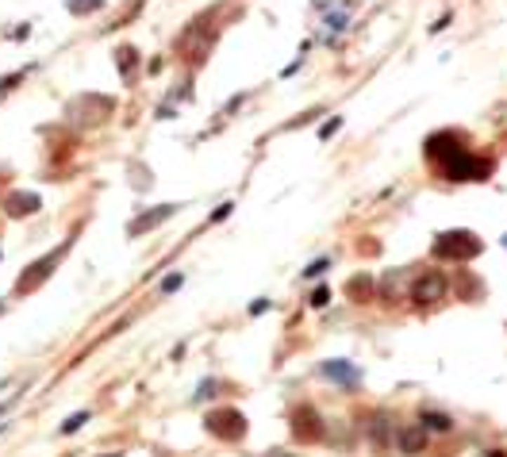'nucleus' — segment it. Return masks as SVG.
<instances>
[{
    "mask_svg": "<svg viewBox=\"0 0 507 457\" xmlns=\"http://www.w3.org/2000/svg\"><path fill=\"white\" fill-rule=\"evenodd\" d=\"M177 208H181V204H162V208H154V211H146V216H138L135 223H131V234H146V231H154V227L166 223L169 216H177Z\"/></svg>",
    "mask_w": 507,
    "mask_h": 457,
    "instance_id": "obj_10",
    "label": "nucleus"
},
{
    "mask_svg": "<svg viewBox=\"0 0 507 457\" xmlns=\"http://www.w3.org/2000/svg\"><path fill=\"white\" fill-rule=\"evenodd\" d=\"M204 430L223 438V442H235V438L246 435V419H242V411H235V407H219V411L204 415Z\"/></svg>",
    "mask_w": 507,
    "mask_h": 457,
    "instance_id": "obj_3",
    "label": "nucleus"
},
{
    "mask_svg": "<svg viewBox=\"0 0 507 457\" xmlns=\"http://www.w3.org/2000/svg\"><path fill=\"white\" fill-rule=\"evenodd\" d=\"M338 127H342V119H331V124H323V127H319V138H331Z\"/></svg>",
    "mask_w": 507,
    "mask_h": 457,
    "instance_id": "obj_22",
    "label": "nucleus"
},
{
    "mask_svg": "<svg viewBox=\"0 0 507 457\" xmlns=\"http://www.w3.org/2000/svg\"><path fill=\"white\" fill-rule=\"evenodd\" d=\"M396 442H400V450H404V453H423V450H427V427H423V423H415V427H404V430H400V435H396Z\"/></svg>",
    "mask_w": 507,
    "mask_h": 457,
    "instance_id": "obj_11",
    "label": "nucleus"
},
{
    "mask_svg": "<svg viewBox=\"0 0 507 457\" xmlns=\"http://www.w3.org/2000/svg\"><path fill=\"white\" fill-rule=\"evenodd\" d=\"M100 4H104V0H70V12L73 15H85V12H96Z\"/></svg>",
    "mask_w": 507,
    "mask_h": 457,
    "instance_id": "obj_17",
    "label": "nucleus"
},
{
    "mask_svg": "<svg viewBox=\"0 0 507 457\" xmlns=\"http://www.w3.org/2000/svg\"><path fill=\"white\" fill-rule=\"evenodd\" d=\"M204 396H216V380H204L200 392H196V399H204Z\"/></svg>",
    "mask_w": 507,
    "mask_h": 457,
    "instance_id": "obj_24",
    "label": "nucleus"
},
{
    "mask_svg": "<svg viewBox=\"0 0 507 457\" xmlns=\"http://www.w3.org/2000/svg\"><path fill=\"white\" fill-rule=\"evenodd\" d=\"M419 423H423L427 430H449V427H454V419H449V415H442V411H423Z\"/></svg>",
    "mask_w": 507,
    "mask_h": 457,
    "instance_id": "obj_16",
    "label": "nucleus"
},
{
    "mask_svg": "<svg viewBox=\"0 0 507 457\" xmlns=\"http://www.w3.org/2000/svg\"><path fill=\"white\" fill-rule=\"evenodd\" d=\"M231 208H235V204H223V208H216V216H211V219H227V216H231Z\"/></svg>",
    "mask_w": 507,
    "mask_h": 457,
    "instance_id": "obj_26",
    "label": "nucleus"
},
{
    "mask_svg": "<svg viewBox=\"0 0 507 457\" xmlns=\"http://www.w3.org/2000/svg\"><path fill=\"white\" fill-rule=\"evenodd\" d=\"M327 265H331V258H319V261H312V265H308V277H319Z\"/></svg>",
    "mask_w": 507,
    "mask_h": 457,
    "instance_id": "obj_21",
    "label": "nucleus"
},
{
    "mask_svg": "<svg viewBox=\"0 0 507 457\" xmlns=\"http://www.w3.org/2000/svg\"><path fill=\"white\" fill-rule=\"evenodd\" d=\"M112 108H116V104H112L108 96H81V100L70 104L73 119H81V124H100Z\"/></svg>",
    "mask_w": 507,
    "mask_h": 457,
    "instance_id": "obj_7",
    "label": "nucleus"
},
{
    "mask_svg": "<svg viewBox=\"0 0 507 457\" xmlns=\"http://www.w3.org/2000/svg\"><path fill=\"white\" fill-rule=\"evenodd\" d=\"M454 150H461V135H446V131H438V135L427 138V158L430 161H442Z\"/></svg>",
    "mask_w": 507,
    "mask_h": 457,
    "instance_id": "obj_9",
    "label": "nucleus"
},
{
    "mask_svg": "<svg viewBox=\"0 0 507 457\" xmlns=\"http://www.w3.org/2000/svg\"><path fill=\"white\" fill-rule=\"evenodd\" d=\"M85 423H88V411H77V415H70V419L62 423V435H73V430H77V427H85Z\"/></svg>",
    "mask_w": 507,
    "mask_h": 457,
    "instance_id": "obj_18",
    "label": "nucleus"
},
{
    "mask_svg": "<svg viewBox=\"0 0 507 457\" xmlns=\"http://www.w3.org/2000/svg\"><path fill=\"white\" fill-rule=\"evenodd\" d=\"M108 457H119V453H108Z\"/></svg>",
    "mask_w": 507,
    "mask_h": 457,
    "instance_id": "obj_27",
    "label": "nucleus"
},
{
    "mask_svg": "<svg viewBox=\"0 0 507 457\" xmlns=\"http://www.w3.org/2000/svg\"><path fill=\"white\" fill-rule=\"evenodd\" d=\"M62 254H65V246H58L54 254H46V258H39V261H31V265L20 273V281H15V296H27V292H35L39 284H43L46 277L58 269V258H62Z\"/></svg>",
    "mask_w": 507,
    "mask_h": 457,
    "instance_id": "obj_4",
    "label": "nucleus"
},
{
    "mask_svg": "<svg viewBox=\"0 0 507 457\" xmlns=\"http://www.w3.org/2000/svg\"><path fill=\"white\" fill-rule=\"evenodd\" d=\"M177 289H181V277H166V281H162V292H177Z\"/></svg>",
    "mask_w": 507,
    "mask_h": 457,
    "instance_id": "obj_23",
    "label": "nucleus"
},
{
    "mask_svg": "<svg viewBox=\"0 0 507 457\" xmlns=\"http://www.w3.org/2000/svg\"><path fill=\"white\" fill-rule=\"evenodd\" d=\"M323 373H327L331 380H338V385H346V388H354L357 380H362V373H357L354 365H346V362H327Z\"/></svg>",
    "mask_w": 507,
    "mask_h": 457,
    "instance_id": "obj_12",
    "label": "nucleus"
},
{
    "mask_svg": "<svg viewBox=\"0 0 507 457\" xmlns=\"http://www.w3.org/2000/svg\"><path fill=\"white\" fill-rule=\"evenodd\" d=\"M369 438H373V446H388V438H392L388 415H373L369 419Z\"/></svg>",
    "mask_w": 507,
    "mask_h": 457,
    "instance_id": "obj_13",
    "label": "nucleus"
},
{
    "mask_svg": "<svg viewBox=\"0 0 507 457\" xmlns=\"http://www.w3.org/2000/svg\"><path fill=\"white\" fill-rule=\"evenodd\" d=\"M350 292H354V300H373V277L369 273L350 277Z\"/></svg>",
    "mask_w": 507,
    "mask_h": 457,
    "instance_id": "obj_14",
    "label": "nucleus"
},
{
    "mask_svg": "<svg viewBox=\"0 0 507 457\" xmlns=\"http://www.w3.org/2000/svg\"><path fill=\"white\" fill-rule=\"evenodd\" d=\"M292 435H296L300 442H315V438H323V419H319V411L312 404H304V407L292 411Z\"/></svg>",
    "mask_w": 507,
    "mask_h": 457,
    "instance_id": "obj_6",
    "label": "nucleus"
},
{
    "mask_svg": "<svg viewBox=\"0 0 507 457\" xmlns=\"http://www.w3.org/2000/svg\"><path fill=\"white\" fill-rule=\"evenodd\" d=\"M503 246H507V239H503Z\"/></svg>",
    "mask_w": 507,
    "mask_h": 457,
    "instance_id": "obj_29",
    "label": "nucleus"
},
{
    "mask_svg": "<svg viewBox=\"0 0 507 457\" xmlns=\"http://www.w3.org/2000/svg\"><path fill=\"white\" fill-rule=\"evenodd\" d=\"M116 62H119V73H124V77H135V65H138L135 46H119V51H116Z\"/></svg>",
    "mask_w": 507,
    "mask_h": 457,
    "instance_id": "obj_15",
    "label": "nucleus"
},
{
    "mask_svg": "<svg viewBox=\"0 0 507 457\" xmlns=\"http://www.w3.org/2000/svg\"><path fill=\"white\" fill-rule=\"evenodd\" d=\"M442 296H446V277H442V273H423V277H415V284H411V300H415L419 307L438 304Z\"/></svg>",
    "mask_w": 507,
    "mask_h": 457,
    "instance_id": "obj_5",
    "label": "nucleus"
},
{
    "mask_svg": "<svg viewBox=\"0 0 507 457\" xmlns=\"http://www.w3.org/2000/svg\"><path fill=\"white\" fill-rule=\"evenodd\" d=\"M265 307H269V300H253V304H250V312H253V315H261Z\"/></svg>",
    "mask_w": 507,
    "mask_h": 457,
    "instance_id": "obj_25",
    "label": "nucleus"
},
{
    "mask_svg": "<svg viewBox=\"0 0 507 457\" xmlns=\"http://www.w3.org/2000/svg\"><path fill=\"white\" fill-rule=\"evenodd\" d=\"M23 81V73H8V77H0V93H4V88H15Z\"/></svg>",
    "mask_w": 507,
    "mask_h": 457,
    "instance_id": "obj_20",
    "label": "nucleus"
},
{
    "mask_svg": "<svg viewBox=\"0 0 507 457\" xmlns=\"http://www.w3.org/2000/svg\"><path fill=\"white\" fill-rule=\"evenodd\" d=\"M327 304H331V289L323 284V289H315V292H312V307H327Z\"/></svg>",
    "mask_w": 507,
    "mask_h": 457,
    "instance_id": "obj_19",
    "label": "nucleus"
},
{
    "mask_svg": "<svg viewBox=\"0 0 507 457\" xmlns=\"http://www.w3.org/2000/svg\"><path fill=\"white\" fill-rule=\"evenodd\" d=\"M39 208H43V200H39L35 192H12V196H8V200H4V211H8V216H12V219L35 216Z\"/></svg>",
    "mask_w": 507,
    "mask_h": 457,
    "instance_id": "obj_8",
    "label": "nucleus"
},
{
    "mask_svg": "<svg viewBox=\"0 0 507 457\" xmlns=\"http://www.w3.org/2000/svg\"><path fill=\"white\" fill-rule=\"evenodd\" d=\"M438 169H442V177H449V181H488V177H492V161L469 154L465 146L438 161Z\"/></svg>",
    "mask_w": 507,
    "mask_h": 457,
    "instance_id": "obj_1",
    "label": "nucleus"
},
{
    "mask_svg": "<svg viewBox=\"0 0 507 457\" xmlns=\"http://www.w3.org/2000/svg\"><path fill=\"white\" fill-rule=\"evenodd\" d=\"M0 312H4V304H0Z\"/></svg>",
    "mask_w": 507,
    "mask_h": 457,
    "instance_id": "obj_28",
    "label": "nucleus"
},
{
    "mask_svg": "<svg viewBox=\"0 0 507 457\" xmlns=\"http://www.w3.org/2000/svg\"><path fill=\"white\" fill-rule=\"evenodd\" d=\"M480 254V239L473 231H442L435 239V258L442 261H473Z\"/></svg>",
    "mask_w": 507,
    "mask_h": 457,
    "instance_id": "obj_2",
    "label": "nucleus"
}]
</instances>
